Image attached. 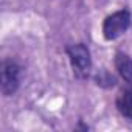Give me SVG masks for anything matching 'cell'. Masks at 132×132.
<instances>
[{"instance_id": "277c9868", "label": "cell", "mask_w": 132, "mask_h": 132, "mask_svg": "<svg viewBox=\"0 0 132 132\" xmlns=\"http://www.w3.org/2000/svg\"><path fill=\"white\" fill-rule=\"evenodd\" d=\"M115 67H117L120 76L126 82L132 84V59L127 54L117 53V56H115Z\"/></svg>"}, {"instance_id": "5b68a950", "label": "cell", "mask_w": 132, "mask_h": 132, "mask_svg": "<svg viewBox=\"0 0 132 132\" xmlns=\"http://www.w3.org/2000/svg\"><path fill=\"white\" fill-rule=\"evenodd\" d=\"M117 107L120 113L129 120H132V87L123 89L117 96Z\"/></svg>"}, {"instance_id": "7a4b0ae2", "label": "cell", "mask_w": 132, "mask_h": 132, "mask_svg": "<svg viewBox=\"0 0 132 132\" xmlns=\"http://www.w3.org/2000/svg\"><path fill=\"white\" fill-rule=\"evenodd\" d=\"M130 25V13L127 10L117 11L106 17L103 23V34L107 40L120 37Z\"/></svg>"}, {"instance_id": "8992f818", "label": "cell", "mask_w": 132, "mask_h": 132, "mask_svg": "<svg viewBox=\"0 0 132 132\" xmlns=\"http://www.w3.org/2000/svg\"><path fill=\"white\" fill-rule=\"evenodd\" d=\"M95 82L100 86V87H104V89H109V87H113L117 84V79L113 75H110L107 70H100V73L95 75Z\"/></svg>"}, {"instance_id": "6da1fadb", "label": "cell", "mask_w": 132, "mask_h": 132, "mask_svg": "<svg viewBox=\"0 0 132 132\" xmlns=\"http://www.w3.org/2000/svg\"><path fill=\"white\" fill-rule=\"evenodd\" d=\"M67 54H69V59H70L75 75L81 79H86L92 70V59H90V51L87 50V47L82 44L69 45Z\"/></svg>"}, {"instance_id": "3957f363", "label": "cell", "mask_w": 132, "mask_h": 132, "mask_svg": "<svg viewBox=\"0 0 132 132\" xmlns=\"http://www.w3.org/2000/svg\"><path fill=\"white\" fill-rule=\"evenodd\" d=\"M20 82V67L13 61H3L0 70V86L3 95H13Z\"/></svg>"}]
</instances>
